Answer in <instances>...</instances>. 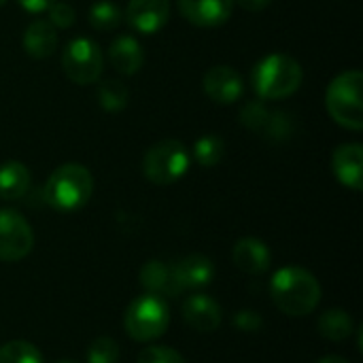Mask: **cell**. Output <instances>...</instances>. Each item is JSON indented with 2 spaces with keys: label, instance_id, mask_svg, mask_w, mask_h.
<instances>
[{
  "label": "cell",
  "instance_id": "6da1fadb",
  "mask_svg": "<svg viewBox=\"0 0 363 363\" xmlns=\"http://www.w3.org/2000/svg\"><path fill=\"white\" fill-rule=\"evenodd\" d=\"M270 296L281 313L289 317H306L321 302V285L308 270L287 266L274 272L270 281Z\"/></svg>",
  "mask_w": 363,
  "mask_h": 363
},
{
  "label": "cell",
  "instance_id": "7a4b0ae2",
  "mask_svg": "<svg viewBox=\"0 0 363 363\" xmlns=\"http://www.w3.org/2000/svg\"><path fill=\"white\" fill-rule=\"evenodd\" d=\"M94 194V177L83 164H62L57 166L45 187H43V200L47 206L60 213H72L83 208Z\"/></svg>",
  "mask_w": 363,
  "mask_h": 363
},
{
  "label": "cell",
  "instance_id": "3957f363",
  "mask_svg": "<svg viewBox=\"0 0 363 363\" xmlns=\"http://www.w3.org/2000/svg\"><path fill=\"white\" fill-rule=\"evenodd\" d=\"M304 72L296 57L287 53H270L251 70V85L262 100H283L294 96L302 85Z\"/></svg>",
  "mask_w": 363,
  "mask_h": 363
},
{
  "label": "cell",
  "instance_id": "277c9868",
  "mask_svg": "<svg viewBox=\"0 0 363 363\" xmlns=\"http://www.w3.org/2000/svg\"><path fill=\"white\" fill-rule=\"evenodd\" d=\"M363 74L362 70H345L328 85L325 108L330 117L345 130H363Z\"/></svg>",
  "mask_w": 363,
  "mask_h": 363
},
{
  "label": "cell",
  "instance_id": "5b68a950",
  "mask_svg": "<svg viewBox=\"0 0 363 363\" xmlns=\"http://www.w3.org/2000/svg\"><path fill=\"white\" fill-rule=\"evenodd\" d=\"M191 164V155L181 140L166 138L155 143L143 157V174L153 185L166 187L181 181Z\"/></svg>",
  "mask_w": 363,
  "mask_h": 363
},
{
  "label": "cell",
  "instance_id": "8992f818",
  "mask_svg": "<svg viewBox=\"0 0 363 363\" xmlns=\"http://www.w3.org/2000/svg\"><path fill=\"white\" fill-rule=\"evenodd\" d=\"M170 323V311L164 298L145 294L130 302L123 315V328L136 342H149L160 338Z\"/></svg>",
  "mask_w": 363,
  "mask_h": 363
},
{
  "label": "cell",
  "instance_id": "52a82bcc",
  "mask_svg": "<svg viewBox=\"0 0 363 363\" xmlns=\"http://www.w3.org/2000/svg\"><path fill=\"white\" fill-rule=\"evenodd\" d=\"M62 70L77 85H91L104 70V53L91 38H72L62 51Z\"/></svg>",
  "mask_w": 363,
  "mask_h": 363
},
{
  "label": "cell",
  "instance_id": "ba28073f",
  "mask_svg": "<svg viewBox=\"0 0 363 363\" xmlns=\"http://www.w3.org/2000/svg\"><path fill=\"white\" fill-rule=\"evenodd\" d=\"M240 121L251 132H255L257 136L272 140V143L289 140L294 134L291 115H287L285 111H272L262 100L247 102L240 111Z\"/></svg>",
  "mask_w": 363,
  "mask_h": 363
},
{
  "label": "cell",
  "instance_id": "9c48e42d",
  "mask_svg": "<svg viewBox=\"0 0 363 363\" xmlns=\"http://www.w3.org/2000/svg\"><path fill=\"white\" fill-rule=\"evenodd\" d=\"M34 247L30 223L13 208H0V262H19Z\"/></svg>",
  "mask_w": 363,
  "mask_h": 363
},
{
  "label": "cell",
  "instance_id": "30bf717a",
  "mask_svg": "<svg viewBox=\"0 0 363 363\" xmlns=\"http://www.w3.org/2000/svg\"><path fill=\"white\" fill-rule=\"evenodd\" d=\"M202 87L204 94L221 106L234 104L242 98L245 94V81L240 77V72L232 66H213L206 70L204 79H202Z\"/></svg>",
  "mask_w": 363,
  "mask_h": 363
},
{
  "label": "cell",
  "instance_id": "8fae6325",
  "mask_svg": "<svg viewBox=\"0 0 363 363\" xmlns=\"http://www.w3.org/2000/svg\"><path fill=\"white\" fill-rule=\"evenodd\" d=\"M170 17V0H130L125 6V21L138 34L160 32Z\"/></svg>",
  "mask_w": 363,
  "mask_h": 363
},
{
  "label": "cell",
  "instance_id": "7c38bea8",
  "mask_svg": "<svg viewBox=\"0 0 363 363\" xmlns=\"http://www.w3.org/2000/svg\"><path fill=\"white\" fill-rule=\"evenodd\" d=\"M185 21L198 28H217L232 15L234 0H177Z\"/></svg>",
  "mask_w": 363,
  "mask_h": 363
},
{
  "label": "cell",
  "instance_id": "4fadbf2b",
  "mask_svg": "<svg viewBox=\"0 0 363 363\" xmlns=\"http://www.w3.org/2000/svg\"><path fill=\"white\" fill-rule=\"evenodd\" d=\"M170 270H172V281H174V287L179 294H183L187 289L206 287L215 277L213 262L204 255H198V253L179 259L174 266H170Z\"/></svg>",
  "mask_w": 363,
  "mask_h": 363
},
{
  "label": "cell",
  "instance_id": "5bb4252c",
  "mask_svg": "<svg viewBox=\"0 0 363 363\" xmlns=\"http://www.w3.org/2000/svg\"><path fill=\"white\" fill-rule=\"evenodd\" d=\"M332 168L336 179L353 189L362 191L363 189V147L359 143H345L340 145L334 155H332Z\"/></svg>",
  "mask_w": 363,
  "mask_h": 363
},
{
  "label": "cell",
  "instance_id": "9a60e30c",
  "mask_svg": "<svg viewBox=\"0 0 363 363\" xmlns=\"http://www.w3.org/2000/svg\"><path fill=\"white\" fill-rule=\"evenodd\" d=\"M183 319L189 328L202 332V334H208V332H215L219 330L221 325V319H223V313H221V306L208 298V296H191L183 302Z\"/></svg>",
  "mask_w": 363,
  "mask_h": 363
},
{
  "label": "cell",
  "instance_id": "2e32d148",
  "mask_svg": "<svg viewBox=\"0 0 363 363\" xmlns=\"http://www.w3.org/2000/svg\"><path fill=\"white\" fill-rule=\"evenodd\" d=\"M108 62L119 74H136L145 64V49L138 38L123 34L108 45Z\"/></svg>",
  "mask_w": 363,
  "mask_h": 363
},
{
  "label": "cell",
  "instance_id": "e0dca14e",
  "mask_svg": "<svg viewBox=\"0 0 363 363\" xmlns=\"http://www.w3.org/2000/svg\"><path fill=\"white\" fill-rule=\"evenodd\" d=\"M232 259L238 270H242L247 274H262L270 268L272 255H270V249L266 247V242L249 236V238H240L234 245Z\"/></svg>",
  "mask_w": 363,
  "mask_h": 363
},
{
  "label": "cell",
  "instance_id": "ac0fdd59",
  "mask_svg": "<svg viewBox=\"0 0 363 363\" xmlns=\"http://www.w3.org/2000/svg\"><path fill=\"white\" fill-rule=\"evenodd\" d=\"M21 45H23L26 53L34 60L51 57L57 49V32L49 23V19H34L28 23Z\"/></svg>",
  "mask_w": 363,
  "mask_h": 363
},
{
  "label": "cell",
  "instance_id": "d6986e66",
  "mask_svg": "<svg viewBox=\"0 0 363 363\" xmlns=\"http://www.w3.org/2000/svg\"><path fill=\"white\" fill-rule=\"evenodd\" d=\"M30 189V170L26 164L9 160L0 164V200L13 202Z\"/></svg>",
  "mask_w": 363,
  "mask_h": 363
},
{
  "label": "cell",
  "instance_id": "ffe728a7",
  "mask_svg": "<svg viewBox=\"0 0 363 363\" xmlns=\"http://www.w3.org/2000/svg\"><path fill=\"white\" fill-rule=\"evenodd\" d=\"M140 285L147 289V294L168 296V298L179 296L174 281H172L170 266H166L164 262H157V259H151L140 268Z\"/></svg>",
  "mask_w": 363,
  "mask_h": 363
},
{
  "label": "cell",
  "instance_id": "44dd1931",
  "mask_svg": "<svg viewBox=\"0 0 363 363\" xmlns=\"http://www.w3.org/2000/svg\"><path fill=\"white\" fill-rule=\"evenodd\" d=\"M319 334L325 338V340H332V342H342L347 340L351 334H353V319L349 317V313L340 311V308H332V311H325L321 317H319Z\"/></svg>",
  "mask_w": 363,
  "mask_h": 363
},
{
  "label": "cell",
  "instance_id": "7402d4cb",
  "mask_svg": "<svg viewBox=\"0 0 363 363\" xmlns=\"http://www.w3.org/2000/svg\"><path fill=\"white\" fill-rule=\"evenodd\" d=\"M96 98H98V104L102 111L106 113H119L128 106V100H130V91L128 87L117 81V79H108V81H102L96 89Z\"/></svg>",
  "mask_w": 363,
  "mask_h": 363
},
{
  "label": "cell",
  "instance_id": "603a6c76",
  "mask_svg": "<svg viewBox=\"0 0 363 363\" xmlns=\"http://www.w3.org/2000/svg\"><path fill=\"white\" fill-rule=\"evenodd\" d=\"M87 19H89V26L94 30H98V32H113L123 21V13L111 0H98V2H94L89 6Z\"/></svg>",
  "mask_w": 363,
  "mask_h": 363
},
{
  "label": "cell",
  "instance_id": "cb8c5ba5",
  "mask_svg": "<svg viewBox=\"0 0 363 363\" xmlns=\"http://www.w3.org/2000/svg\"><path fill=\"white\" fill-rule=\"evenodd\" d=\"M225 143L217 134H204L194 143V160L202 168H213L223 160Z\"/></svg>",
  "mask_w": 363,
  "mask_h": 363
},
{
  "label": "cell",
  "instance_id": "d4e9b609",
  "mask_svg": "<svg viewBox=\"0 0 363 363\" xmlns=\"http://www.w3.org/2000/svg\"><path fill=\"white\" fill-rule=\"evenodd\" d=\"M0 363H43V355L32 342L11 340L0 347Z\"/></svg>",
  "mask_w": 363,
  "mask_h": 363
},
{
  "label": "cell",
  "instance_id": "484cf974",
  "mask_svg": "<svg viewBox=\"0 0 363 363\" xmlns=\"http://www.w3.org/2000/svg\"><path fill=\"white\" fill-rule=\"evenodd\" d=\"M119 345L113 338H96L87 349V363H117Z\"/></svg>",
  "mask_w": 363,
  "mask_h": 363
},
{
  "label": "cell",
  "instance_id": "4316f807",
  "mask_svg": "<svg viewBox=\"0 0 363 363\" xmlns=\"http://www.w3.org/2000/svg\"><path fill=\"white\" fill-rule=\"evenodd\" d=\"M47 13H49V23H51L53 28H62V30L70 28V26L74 23V19H77L74 9H72L68 2H60V0H55V2L47 9Z\"/></svg>",
  "mask_w": 363,
  "mask_h": 363
},
{
  "label": "cell",
  "instance_id": "83f0119b",
  "mask_svg": "<svg viewBox=\"0 0 363 363\" xmlns=\"http://www.w3.org/2000/svg\"><path fill=\"white\" fill-rule=\"evenodd\" d=\"M138 363H185V359L170 347H149L138 355Z\"/></svg>",
  "mask_w": 363,
  "mask_h": 363
},
{
  "label": "cell",
  "instance_id": "f1b7e54d",
  "mask_svg": "<svg viewBox=\"0 0 363 363\" xmlns=\"http://www.w3.org/2000/svg\"><path fill=\"white\" fill-rule=\"evenodd\" d=\"M234 325L236 330L240 332H247V334H255L264 328V319L255 313V311H238L234 315Z\"/></svg>",
  "mask_w": 363,
  "mask_h": 363
},
{
  "label": "cell",
  "instance_id": "f546056e",
  "mask_svg": "<svg viewBox=\"0 0 363 363\" xmlns=\"http://www.w3.org/2000/svg\"><path fill=\"white\" fill-rule=\"evenodd\" d=\"M21 9H26L28 13H43L47 11L55 0H17Z\"/></svg>",
  "mask_w": 363,
  "mask_h": 363
},
{
  "label": "cell",
  "instance_id": "4dcf8cb0",
  "mask_svg": "<svg viewBox=\"0 0 363 363\" xmlns=\"http://www.w3.org/2000/svg\"><path fill=\"white\" fill-rule=\"evenodd\" d=\"M238 2L245 11H251V13H257V11H264L272 0H234Z\"/></svg>",
  "mask_w": 363,
  "mask_h": 363
},
{
  "label": "cell",
  "instance_id": "1f68e13d",
  "mask_svg": "<svg viewBox=\"0 0 363 363\" xmlns=\"http://www.w3.org/2000/svg\"><path fill=\"white\" fill-rule=\"evenodd\" d=\"M319 363H349L347 359H342V357H336V355H332V357H323Z\"/></svg>",
  "mask_w": 363,
  "mask_h": 363
},
{
  "label": "cell",
  "instance_id": "d6a6232c",
  "mask_svg": "<svg viewBox=\"0 0 363 363\" xmlns=\"http://www.w3.org/2000/svg\"><path fill=\"white\" fill-rule=\"evenodd\" d=\"M57 363H79V362H72V359H64V362H57Z\"/></svg>",
  "mask_w": 363,
  "mask_h": 363
},
{
  "label": "cell",
  "instance_id": "836d02e7",
  "mask_svg": "<svg viewBox=\"0 0 363 363\" xmlns=\"http://www.w3.org/2000/svg\"><path fill=\"white\" fill-rule=\"evenodd\" d=\"M4 2H6V0H0V6H2V4H4Z\"/></svg>",
  "mask_w": 363,
  "mask_h": 363
}]
</instances>
